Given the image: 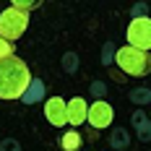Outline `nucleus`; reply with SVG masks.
Returning <instances> with one entry per match:
<instances>
[{"mask_svg": "<svg viewBox=\"0 0 151 151\" xmlns=\"http://www.w3.org/2000/svg\"><path fill=\"white\" fill-rule=\"evenodd\" d=\"M115 120V112H112V104L109 102H91V107L86 109V122H89L91 128H96V130H102L107 125H112Z\"/></svg>", "mask_w": 151, "mask_h": 151, "instance_id": "nucleus-5", "label": "nucleus"}, {"mask_svg": "<svg viewBox=\"0 0 151 151\" xmlns=\"http://www.w3.org/2000/svg\"><path fill=\"white\" fill-rule=\"evenodd\" d=\"M26 26H29V16L26 13H18L13 8H8V11L0 13V39L11 42V45L24 37Z\"/></svg>", "mask_w": 151, "mask_h": 151, "instance_id": "nucleus-3", "label": "nucleus"}, {"mask_svg": "<svg viewBox=\"0 0 151 151\" xmlns=\"http://www.w3.org/2000/svg\"><path fill=\"white\" fill-rule=\"evenodd\" d=\"M8 55H13V45H11V42H5V39H0V60H3V58H8Z\"/></svg>", "mask_w": 151, "mask_h": 151, "instance_id": "nucleus-10", "label": "nucleus"}, {"mask_svg": "<svg viewBox=\"0 0 151 151\" xmlns=\"http://www.w3.org/2000/svg\"><path fill=\"white\" fill-rule=\"evenodd\" d=\"M65 104H68V102L60 99V96H52L45 104V117L52 122L55 128H63V125L68 122V117H65Z\"/></svg>", "mask_w": 151, "mask_h": 151, "instance_id": "nucleus-6", "label": "nucleus"}, {"mask_svg": "<svg viewBox=\"0 0 151 151\" xmlns=\"http://www.w3.org/2000/svg\"><path fill=\"white\" fill-rule=\"evenodd\" d=\"M29 83H31L29 65L16 52L0 60V99H5V102L21 99L29 89Z\"/></svg>", "mask_w": 151, "mask_h": 151, "instance_id": "nucleus-1", "label": "nucleus"}, {"mask_svg": "<svg viewBox=\"0 0 151 151\" xmlns=\"http://www.w3.org/2000/svg\"><path fill=\"white\" fill-rule=\"evenodd\" d=\"M11 8L18 11V13H26V16H29L34 8H39V3H37V0H13V3H11Z\"/></svg>", "mask_w": 151, "mask_h": 151, "instance_id": "nucleus-9", "label": "nucleus"}, {"mask_svg": "<svg viewBox=\"0 0 151 151\" xmlns=\"http://www.w3.org/2000/svg\"><path fill=\"white\" fill-rule=\"evenodd\" d=\"M115 63L122 73L133 76V78H141L151 70V55L149 52H141V50H133V47H120L117 55H115Z\"/></svg>", "mask_w": 151, "mask_h": 151, "instance_id": "nucleus-2", "label": "nucleus"}, {"mask_svg": "<svg viewBox=\"0 0 151 151\" xmlns=\"http://www.w3.org/2000/svg\"><path fill=\"white\" fill-rule=\"evenodd\" d=\"M125 37H128V47L141 50V52H149V47H151V18H146V16L133 18L128 31H125Z\"/></svg>", "mask_w": 151, "mask_h": 151, "instance_id": "nucleus-4", "label": "nucleus"}, {"mask_svg": "<svg viewBox=\"0 0 151 151\" xmlns=\"http://www.w3.org/2000/svg\"><path fill=\"white\" fill-rule=\"evenodd\" d=\"M86 109H89L86 99H83V96H73L70 104H65V117H68V122H70V125L86 122Z\"/></svg>", "mask_w": 151, "mask_h": 151, "instance_id": "nucleus-7", "label": "nucleus"}, {"mask_svg": "<svg viewBox=\"0 0 151 151\" xmlns=\"http://www.w3.org/2000/svg\"><path fill=\"white\" fill-rule=\"evenodd\" d=\"M60 146H63V151H78V149H81V136H78L76 130H70V133L63 136Z\"/></svg>", "mask_w": 151, "mask_h": 151, "instance_id": "nucleus-8", "label": "nucleus"}]
</instances>
